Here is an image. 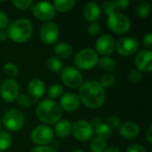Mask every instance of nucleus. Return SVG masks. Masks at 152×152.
I'll return each instance as SVG.
<instances>
[{
    "mask_svg": "<svg viewBox=\"0 0 152 152\" xmlns=\"http://www.w3.org/2000/svg\"><path fill=\"white\" fill-rule=\"evenodd\" d=\"M105 92L98 81L89 80L81 85L78 92L79 100L90 109H99L105 102Z\"/></svg>",
    "mask_w": 152,
    "mask_h": 152,
    "instance_id": "f257e3e1",
    "label": "nucleus"
},
{
    "mask_svg": "<svg viewBox=\"0 0 152 152\" xmlns=\"http://www.w3.org/2000/svg\"><path fill=\"white\" fill-rule=\"evenodd\" d=\"M36 114L41 122L53 125L60 121L62 111L58 103L53 100L46 99L38 103L36 109Z\"/></svg>",
    "mask_w": 152,
    "mask_h": 152,
    "instance_id": "f03ea898",
    "label": "nucleus"
},
{
    "mask_svg": "<svg viewBox=\"0 0 152 152\" xmlns=\"http://www.w3.org/2000/svg\"><path fill=\"white\" fill-rule=\"evenodd\" d=\"M33 32L32 22L28 19L21 18L13 20L7 28V36L15 43H24L28 41Z\"/></svg>",
    "mask_w": 152,
    "mask_h": 152,
    "instance_id": "7ed1b4c3",
    "label": "nucleus"
},
{
    "mask_svg": "<svg viewBox=\"0 0 152 152\" xmlns=\"http://www.w3.org/2000/svg\"><path fill=\"white\" fill-rule=\"evenodd\" d=\"M99 61V55L93 48H84L74 57V64L79 69H90L94 68Z\"/></svg>",
    "mask_w": 152,
    "mask_h": 152,
    "instance_id": "20e7f679",
    "label": "nucleus"
},
{
    "mask_svg": "<svg viewBox=\"0 0 152 152\" xmlns=\"http://www.w3.org/2000/svg\"><path fill=\"white\" fill-rule=\"evenodd\" d=\"M107 25L112 32L122 35L129 30L131 23L127 16L119 12H115L108 16Z\"/></svg>",
    "mask_w": 152,
    "mask_h": 152,
    "instance_id": "39448f33",
    "label": "nucleus"
},
{
    "mask_svg": "<svg viewBox=\"0 0 152 152\" xmlns=\"http://www.w3.org/2000/svg\"><path fill=\"white\" fill-rule=\"evenodd\" d=\"M24 121L25 118L22 112L15 109L8 110L3 118L4 127L12 132L20 130L24 126Z\"/></svg>",
    "mask_w": 152,
    "mask_h": 152,
    "instance_id": "423d86ee",
    "label": "nucleus"
},
{
    "mask_svg": "<svg viewBox=\"0 0 152 152\" xmlns=\"http://www.w3.org/2000/svg\"><path fill=\"white\" fill-rule=\"evenodd\" d=\"M71 134L73 136L80 142H88L94 134V128L89 122L81 119L76 121L72 125Z\"/></svg>",
    "mask_w": 152,
    "mask_h": 152,
    "instance_id": "0eeeda50",
    "label": "nucleus"
},
{
    "mask_svg": "<svg viewBox=\"0 0 152 152\" xmlns=\"http://www.w3.org/2000/svg\"><path fill=\"white\" fill-rule=\"evenodd\" d=\"M53 131L48 126L41 125L34 128L31 133V140L35 144L40 146H45L53 140Z\"/></svg>",
    "mask_w": 152,
    "mask_h": 152,
    "instance_id": "6e6552de",
    "label": "nucleus"
},
{
    "mask_svg": "<svg viewBox=\"0 0 152 152\" xmlns=\"http://www.w3.org/2000/svg\"><path fill=\"white\" fill-rule=\"evenodd\" d=\"M61 80L69 88H78L83 84V76L77 68L67 67L61 71Z\"/></svg>",
    "mask_w": 152,
    "mask_h": 152,
    "instance_id": "1a4fd4ad",
    "label": "nucleus"
},
{
    "mask_svg": "<svg viewBox=\"0 0 152 152\" xmlns=\"http://www.w3.org/2000/svg\"><path fill=\"white\" fill-rule=\"evenodd\" d=\"M40 38L45 45H53L59 38V28L56 23L53 21L45 22L40 28Z\"/></svg>",
    "mask_w": 152,
    "mask_h": 152,
    "instance_id": "9d476101",
    "label": "nucleus"
},
{
    "mask_svg": "<svg viewBox=\"0 0 152 152\" xmlns=\"http://www.w3.org/2000/svg\"><path fill=\"white\" fill-rule=\"evenodd\" d=\"M33 14L40 20L48 21L54 18L56 10L49 2H38L32 7Z\"/></svg>",
    "mask_w": 152,
    "mask_h": 152,
    "instance_id": "9b49d317",
    "label": "nucleus"
},
{
    "mask_svg": "<svg viewBox=\"0 0 152 152\" xmlns=\"http://www.w3.org/2000/svg\"><path fill=\"white\" fill-rule=\"evenodd\" d=\"M139 46L140 45L137 39L131 37H125L118 41L115 48H117V52L120 55L127 57L134 54L138 51Z\"/></svg>",
    "mask_w": 152,
    "mask_h": 152,
    "instance_id": "f8f14e48",
    "label": "nucleus"
},
{
    "mask_svg": "<svg viewBox=\"0 0 152 152\" xmlns=\"http://www.w3.org/2000/svg\"><path fill=\"white\" fill-rule=\"evenodd\" d=\"M0 95L7 102H12L19 96V85L12 78L5 79L0 86Z\"/></svg>",
    "mask_w": 152,
    "mask_h": 152,
    "instance_id": "ddd939ff",
    "label": "nucleus"
},
{
    "mask_svg": "<svg viewBox=\"0 0 152 152\" xmlns=\"http://www.w3.org/2000/svg\"><path fill=\"white\" fill-rule=\"evenodd\" d=\"M115 46L116 44L114 38L111 36L105 34L101 36L97 39L95 43V49H96L95 52L101 55L108 56L114 52Z\"/></svg>",
    "mask_w": 152,
    "mask_h": 152,
    "instance_id": "4468645a",
    "label": "nucleus"
},
{
    "mask_svg": "<svg viewBox=\"0 0 152 152\" xmlns=\"http://www.w3.org/2000/svg\"><path fill=\"white\" fill-rule=\"evenodd\" d=\"M134 63L140 71L151 72L152 70V53L151 50H142L135 57Z\"/></svg>",
    "mask_w": 152,
    "mask_h": 152,
    "instance_id": "2eb2a0df",
    "label": "nucleus"
},
{
    "mask_svg": "<svg viewBox=\"0 0 152 152\" xmlns=\"http://www.w3.org/2000/svg\"><path fill=\"white\" fill-rule=\"evenodd\" d=\"M80 105V100L78 96L73 93H67L65 94L60 101V107L61 109L71 112L78 109Z\"/></svg>",
    "mask_w": 152,
    "mask_h": 152,
    "instance_id": "dca6fc26",
    "label": "nucleus"
},
{
    "mask_svg": "<svg viewBox=\"0 0 152 152\" xmlns=\"http://www.w3.org/2000/svg\"><path fill=\"white\" fill-rule=\"evenodd\" d=\"M28 93L34 102L39 100L45 94V84L42 80L36 78L31 80L28 85Z\"/></svg>",
    "mask_w": 152,
    "mask_h": 152,
    "instance_id": "f3484780",
    "label": "nucleus"
},
{
    "mask_svg": "<svg viewBox=\"0 0 152 152\" xmlns=\"http://www.w3.org/2000/svg\"><path fill=\"white\" fill-rule=\"evenodd\" d=\"M83 14L87 21H97L101 17V8L95 2H88L84 5Z\"/></svg>",
    "mask_w": 152,
    "mask_h": 152,
    "instance_id": "a211bd4d",
    "label": "nucleus"
},
{
    "mask_svg": "<svg viewBox=\"0 0 152 152\" xmlns=\"http://www.w3.org/2000/svg\"><path fill=\"white\" fill-rule=\"evenodd\" d=\"M93 126L95 134L98 138L101 139H106L111 135L112 130L110 128V126L107 125V123H103L100 118H95L92 120V123H90Z\"/></svg>",
    "mask_w": 152,
    "mask_h": 152,
    "instance_id": "6ab92c4d",
    "label": "nucleus"
},
{
    "mask_svg": "<svg viewBox=\"0 0 152 152\" xmlns=\"http://www.w3.org/2000/svg\"><path fill=\"white\" fill-rule=\"evenodd\" d=\"M119 134L126 139H134L140 134V127L134 122H126L120 126Z\"/></svg>",
    "mask_w": 152,
    "mask_h": 152,
    "instance_id": "aec40b11",
    "label": "nucleus"
},
{
    "mask_svg": "<svg viewBox=\"0 0 152 152\" xmlns=\"http://www.w3.org/2000/svg\"><path fill=\"white\" fill-rule=\"evenodd\" d=\"M71 129H72V125L70 124V122L67 119H63L56 123L54 132L57 136L61 138H65L71 134Z\"/></svg>",
    "mask_w": 152,
    "mask_h": 152,
    "instance_id": "412c9836",
    "label": "nucleus"
},
{
    "mask_svg": "<svg viewBox=\"0 0 152 152\" xmlns=\"http://www.w3.org/2000/svg\"><path fill=\"white\" fill-rule=\"evenodd\" d=\"M55 53L60 57V58H63V59H67L69 58L72 55L73 53V49L72 46L65 42H60L55 45L54 48Z\"/></svg>",
    "mask_w": 152,
    "mask_h": 152,
    "instance_id": "4be33fe9",
    "label": "nucleus"
},
{
    "mask_svg": "<svg viewBox=\"0 0 152 152\" xmlns=\"http://www.w3.org/2000/svg\"><path fill=\"white\" fill-rule=\"evenodd\" d=\"M46 65H47V68L54 73L61 72L63 69L62 61L56 56H51L50 58H48L46 61Z\"/></svg>",
    "mask_w": 152,
    "mask_h": 152,
    "instance_id": "5701e85b",
    "label": "nucleus"
},
{
    "mask_svg": "<svg viewBox=\"0 0 152 152\" xmlns=\"http://www.w3.org/2000/svg\"><path fill=\"white\" fill-rule=\"evenodd\" d=\"M108 145L103 139L95 137L90 142V151L92 152H107Z\"/></svg>",
    "mask_w": 152,
    "mask_h": 152,
    "instance_id": "b1692460",
    "label": "nucleus"
},
{
    "mask_svg": "<svg viewBox=\"0 0 152 152\" xmlns=\"http://www.w3.org/2000/svg\"><path fill=\"white\" fill-rule=\"evenodd\" d=\"M75 4V0H55L53 2V6L55 10H58L61 12H65L71 10L74 7Z\"/></svg>",
    "mask_w": 152,
    "mask_h": 152,
    "instance_id": "393cba45",
    "label": "nucleus"
},
{
    "mask_svg": "<svg viewBox=\"0 0 152 152\" xmlns=\"http://www.w3.org/2000/svg\"><path fill=\"white\" fill-rule=\"evenodd\" d=\"M98 65L104 71H111L116 68V61L111 57L104 56L102 59H99Z\"/></svg>",
    "mask_w": 152,
    "mask_h": 152,
    "instance_id": "a878e982",
    "label": "nucleus"
},
{
    "mask_svg": "<svg viewBox=\"0 0 152 152\" xmlns=\"http://www.w3.org/2000/svg\"><path fill=\"white\" fill-rule=\"evenodd\" d=\"M12 136L6 131H0V151H6L12 145Z\"/></svg>",
    "mask_w": 152,
    "mask_h": 152,
    "instance_id": "bb28decb",
    "label": "nucleus"
},
{
    "mask_svg": "<svg viewBox=\"0 0 152 152\" xmlns=\"http://www.w3.org/2000/svg\"><path fill=\"white\" fill-rule=\"evenodd\" d=\"M151 12V4L150 3L144 1L138 4L135 9V13L139 18H146Z\"/></svg>",
    "mask_w": 152,
    "mask_h": 152,
    "instance_id": "cd10ccee",
    "label": "nucleus"
},
{
    "mask_svg": "<svg viewBox=\"0 0 152 152\" xmlns=\"http://www.w3.org/2000/svg\"><path fill=\"white\" fill-rule=\"evenodd\" d=\"M64 89L60 84H53L48 89V96L51 99H57L63 94Z\"/></svg>",
    "mask_w": 152,
    "mask_h": 152,
    "instance_id": "c85d7f7f",
    "label": "nucleus"
},
{
    "mask_svg": "<svg viewBox=\"0 0 152 152\" xmlns=\"http://www.w3.org/2000/svg\"><path fill=\"white\" fill-rule=\"evenodd\" d=\"M115 82H116L115 77L110 73H106V74L102 76L99 83L102 86V88L104 89V88H110V87L113 86Z\"/></svg>",
    "mask_w": 152,
    "mask_h": 152,
    "instance_id": "c756f323",
    "label": "nucleus"
},
{
    "mask_svg": "<svg viewBox=\"0 0 152 152\" xmlns=\"http://www.w3.org/2000/svg\"><path fill=\"white\" fill-rule=\"evenodd\" d=\"M17 101V104L23 108V109H28L31 106L32 104V101H31V98L27 95V94H21V95H19L16 99Z\"/></svg>",
    "mask_w": 152,
    "mask_h": 152,
    "instance_id": "7c9ffc66",
    "label": "nucleus"
},
{
    "mask_svg": "<svg viewBox=\"0 0 152 152\" xmlns=\"http://www.w3.org/2000/svg\"><path fill=\"white\" fill-rule=\"evenodd\" d=\"M87 32L91 37H97L101 33V26L97 21L91 22L87 28Z\"/></svg>",
    "mask_w": 152,
    "mask_h": 152,
    "instance_id": "2f4dec72",
    "label": "nucleus"
},
{
    "mask_svg": "<svg viewBox=\"0 0 152 152\" xmlns=\"http://www.w3.org/2000/svg\"><path fill=\"white\" fill-rule=\"evenodd\" d=\"M4 70L5 72V74L10 77H13L17 75L18 73V68L12 62H8L4 65Z\"/></svg>",
    "mask_w": 152,
    "mask_h": 152,
    "instance_id": "473e14b6",
    "label": "nucleus"
},
{
    "mask_svg": "<svg viewBox=\"0 0 152 152\" xmlns=\"http://www.w3.org/2000/svg\"><path fill=\"white\" fill-rule=\"evenodd\" d=\"M127 78L130 82L132 83H138L142 80V72L138 69H133L128 73Z\"/></svg>",
    "mask_w": 152,
    "mask_h": 152,
    "instance_id": "72a5a7b5",
    "label": "nucleus"
},
{
    "mask_svg": "<svg viewBox=\"0 0 152 152\" xmlns=\"http://www.w3.org/2000/svg\"><path fill=\"white\" fill-rule=\"evenodd\" d=\"M32 0H13L12 4L20 10H26L32 5Z\"/></svg>",
    "mask_w": 152,
    "mask_h": 152,
    "instance_id": "f704fd0d",
    "label": "nucleus"
},
{
    "mask_svg": "<svg viewBox=\"0 0 152 152\" xmlns=\"http://www.w3.org/2000/svg\"><path fill=\"white\" fill-rule=\"evenodd\" d=\"M107 125L110 126V128L111 130H112V129L118 128V127H120V125H121L120 118H118V117H116V116H111V117L108 118Z\"/></svg>",
    "mask_w": 152,
    "mask_h": 152,
    "instance_id": "c9c22d12",
    "label": "nucleus"
},
{
    "mask_svg": "<svg viewBox=\"0 0 152 152\" xmlns=\"http://www.w3.org/2000/svg\"><path fill=\"white\" fill-rule=\"evenodd\" d=\"M102 10L104 12L105 14H107L108 16L113 12H116V9L114 7V4H113V2L112 1H106L103 3L102 4Z\"/></svg>",
    "mask_w": 152,
    "mask_h": 152,
    "instance_id": "e433bc0d",
    "label": "nucleus"
},
{
    "mask_svg": "<svg viewBox=\"0 0 152 152\" xmlns=\"http://www.w3.org/2000/svg\"><path fill=\"white\" fill-rule=\"evenodd\" d=\"M112 2H113L114 7L116 9V12H118V10L126 9L129 4L128 0H115V1H112Z\"/></svg>",
    "mask_w": 152,
    "mask_h": 152,
    "instance_id": "4c0bfd02",
    "label": "nucleus"
},
{
    "mask_svg": "<svg viewBox=\"0 0 152 152\" xmlns=\"http://www.w3.org/2000/svg\"><path fill=\"white\" fill-rule=\"evenodd\" d=\"M8 24H9V20L7 15L4 12L0 11V30H4V28H7Z\"/></svg>",
    "mask_w": 152,
    "mask_h": 152,
    "instance_id": "58836bf2",
    "label": "nucleus"
},
{
    "mask_svg": "<svg viewBox=\"0 0 152 152\" xmlns=\"http://www.w3.org/2000/svg\"><path fill=\"white\" fill-rule=\"evenodd\" d=\"M126 152H147V150L142 145H140V144H133V145H130L127 148Z\"/></svg>",
    "mask_w": 152,
    "mask_h": 152,
    "instance_id": "ea45409f",
    "label": "nucleus"
},
{
    "mask_svg": "<svg viewBox=\"0 0 152 152\" xmlns=\"http://www.w3.org/2000/svg\"><path fill=\"white\" fill-rule=\"evenodd\" d=\"M30 152H57L54 149L47 146H38L33 149Z\"/></svg>",
    "mask_w": 152,
    "mask_h": 152,
    "instance_id": "a19ab883",
    "label": "nucleus"
},
{
    "mask_svg": "<svg viewBox=\"0 0 152 152\" xmlns=\"http://www.w3.org/2000/svg\"><path fill=\"white\" fill-rule=\"evenodd\" d=\"M142 44L147 47H151L152 45V33H148L142 38Z\"/></svg>",
    "mask_w": 152,
    "mask_h": 152,
    "instance_id": "79ce46f5",
    "label": "nucleus"
},
{
    "mask_svg": "<svg viewBox=\"0 0 152 152\" xmlns=\"http://www.w3.org/2000/svg\"><path fill=\"white\" fill-rule=\"evenodd\" d=\"M146 138H147V141L149 143H151L152 142V126H151L147 131V134H146Z\"/></svg>",
    "mask_w": 152,
    "mask_h": 152,
    "instance_id": "37998d69",
    "label": "nucleus"
},
{
    "mask_svg": "<svg viewBox=\"0 0 152 152\" xmlns=\"http://www.w3.org/2000/svg\"><path fill=\"white\" fill-rule=\"evenodd\" d=\"M8 37L6 31L4 30H0V41H4Z\"/></svg>",
    "mask_w": 152,
    "mask_h": 152,
    "instance_id": "c03bdc74",
    "label": "nucleus"
},
{
    "mask_svg": "<svg viewBox=\"0 0 152 152\" xmlns=\"http://www.w3.org/2000/svg\"><path fill=\"white\" fill-rule=\"evenodd\" d=\"M107 152H121V151H120V150H119L118 148L112 146V147H110V148H108Z\"/></svg>",
    "mask_w": 152,
    "mask_h": 152,
    "instance_id": "a18cd8bd",
    "label": "nucleus"
},
{
    "mask_svg": "<svg viewBox=\"0 0 152 152\" xmlns=\"http://www.w3.org/2000/svg\"><path fill=\"white\" fill-rule=\"evenodd\" d=\"M71 152H85V151H81V150H74L73 151H71Z\"/></svg>",
    "mask_w": 152,
    "mask_h": 152,
    "instance_id": "49530a36",
    "label": "nucleus"
},
{
    "mask_svg": "<svg viewBox=\"0 0 152 152\" xmlns=\"http://www.w3.org/2000/svg\"><path fill=\"white\" fill-rule=\"evenodd\" d=\"M1 126H2V124H1V121H0V129H1Z\"/></svg>",
    "mask_w": 152,
    "mask_h": 152,
    "instance_id": "de8ad7c7",
    "label": "nucleus"
},
{
    "mask_svg": "<svg viewBox=\"0 0 152 152\" xmlns=\"http://www.w3.org/2000/svg\"><path fill=\"white\" fill-rule=\"evenodd\" d=\"M0 152H2V151H0Z\"/></svg>",
    "mask_w": 152,
    "mask_h": 152,
    "instance_id": "09e8293b",
    "label": "nucleus"
}]
</instances>
